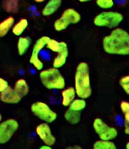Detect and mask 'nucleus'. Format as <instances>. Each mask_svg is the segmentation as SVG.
<instances>
[{
  "instance_id": "obj_11",
  "label": "nucleus",
  "mask_w": 129,
  "mask_h": 149,
  "mask_svg": "<svg viewBox=\"0 0 129 149\" xmlns=\"http://www.w3.org/2000/svg\"><path fill=\"white\" fill-rule=\"evenodd\" d=\"M36 132L45 145L51 146L55 143L56 138L52 134L48 123H44L40 124L36 127Z\"/></svg>"
},
{
  "instance_id": "obj_19",
  "label": "nucleus",
  "mask_w": 129,
  "mask_h": 149,
  "mask_svg": "<svg viewBox=\"0 0 129 149\" xmlns=\"http://www.w3.org/2000/svg\"><path fill=\"white\" fill-rule=\"evenodd\" d=\"M64 118L66 120L71 124H76L80 121L81 114L80 112H77L68 109L64 113Z\"/></svg>"
},
{
  "instance_id": "obj_15",
  "label": "nucleus",
  "mask_w": 129,
  "mask_h": 149,
  "mask_svg": "<svg viewBox=\"0 0 129 149\" xmlns=\"http://www.w3.org/2000/svg\"><path fill=\"white\" fill-rule=\"evenodd\" d=\"M14 90L22 98L28 93L29 87L25 79H20L16 82L14 86Z\"/></svg>"
},
{
  "instance_id": "obj_31",
  "label": "nucleus",
  "mask_w": 129,
  "mask_h": 149,
  "mask_svg": "<svg viewBox=\"0 0 129 149\" xmlns=\"http://www.w3.org/2000/svg\"><path fill=\"white\" fill-rule=\"evenodd\" d=\"M87 1H86V0H84V1H82V0H81V1H80V2H87Z\"/></svg>"
},
{
  "instance_id": "obj_8",
  "label": "nucleus",
  "mask_w": 129,
  "mask_h": 149,
  "mask_svg": "<svg viewBox=\"0 0 129 149\" xmlns=\"http://www.w3.org/2000/svg\"><path fill=\"white\" fill-rule=\"evenodd\" d=\"M19 124L16 119L9 118L0 123V145L8 143L19 128Z\"/></svg>"
},
{
  "instance_id": "obj_14",
  "label": "nucleus",
  "mask_w": 129,
  "mask_h": 149,
  "mask_svg": "<svg viewBox=\"0 0 129 149\" xmlns=\"http://www.w3.org/2000/svg\"><path fill=\"white\" fill-rule=\"evenodd\" d=\"M76 95V90L72 87H70L63 90L62 92V104L63 106L65 107H69L74 100Z\"/></svg>"
},
{
  "instance_id": "obj_1",
  "label": "nucleus",
  "mask_w": 129,
  "mask_h": 149,
  "mask_svg": "<svg viewBox=\"0 0 129 149\" xmlns=\"http://www.w3.org/2000/svg\"><path fill=\"white\" fill-rule=\"evenodd\" d=\"M103 47L110 54L129 55V34L120 28L114 29L103 39Z\"/></svg>"
},
{
  "instance_id": "obj_12",
  "label": "nucleus",
  "mask_w": 129,
  "mask_h": 149,
  "mask_svg": "<svg viewBox=\"0 0 129 149\" xmlns=\"http://www.w3.org/2000/svg\"><path fill=\"white\" fill-rule=\"evenodd\" d=\"M22 98L10 86L5 91L0 93V100L5 104H16L21 100Z\"/></svg>"
},
{
  "instance_id": "obj_4",
  "label": "nucleus",
  "mask_w": 129,
  "mask_h": 149,
  "mask_svg": "<svg viewBox=\"0 0 129 149\" xmlns=\"http://www.w3.org/2000/svg\"><path fill=\"white\" fill-rule=\"evenodd\" d=\"M51 51L57 53V56L54 59L53 68L58 69L64 66L66 63L69 55L67 45L65 42H58L54 39H50L46 45Z\"/></svg>"
},
{
  "instance_id": "obj_7",
  "label": "nucleus",
  "mask_w": 129,
  "mask_h": 149,
  "mask_svg": "<svg viewBox=\"0 0 129 149\" xmlns=\"http://www.w3.org/2000/svg\"><path fill=\"white\" fill-rule=\"evenodd\" d=\"M31 110L36 117L48 124L52 123L57 118V113L43 102H37L33 103L31 105Z\"/></svg>"
},
{
  "instance_id": "obj_24",
  "label": "nucleus",
  "mask_w": 129,
  "mask_h": 149,
  "mask_svg": "<svg viewBox=\"0 0 129 149\" xmlns=\"http://www.w3.org/2000/svg\"><path fill=\"white\" fill-rule=\"evenodd\" d=\"M97 5L103 9H109L112 8L114 3L112 0H98L96 1Z\"/></svg>"
},
{
  "instance_id": "obj_6",
  "label": "nucleus",
  "mask_w": 129,
  "mask_h": 149,
  "mask_svg": "<svg viewBox=\"0 0 129 149\" xmlns=\"http://www.w3.org/2000/svg\"><path fill=\"white\" fill-rule=\"evenodd\" d=\"M80 14L74 9L69 8L64 10L60 18L55 21L54 27L56 31L65 30L70 24H77L80 21Z\"/></svg>"
},
{
  "instance_id": "obj_10",
  "label": "nucleus",
  "mask_w": 129,
  "mask_h": 149,
  "mask_svg": "<svg viewBox=\"0 0 129 149\" xmlns=\"http://www.w3.org/2000/svg\"><path fill=\"white\" fill-rule=\"evenodd\" d=\"M50 39V38L47 36H43L40 38L36 41L33 47L30 63L38 71L42 70L44 66L43 63L39 57L40 52L46 45Z\"/></svg>"
},
{
  "instance_id": "obj_21",
  "label": "nucleus",
  "mask_w": 129,
  "mask_h": 149,
  "mask_svg": "<svg viewBox=\"0 0 129 149\" xmlns=\"http://www.w3.org/2000/svg\"><path fill=\"white\" fill-rule=\"evenodd\" d=\"M120 107L125 117V132L129 135V103L126 101L122 102Z\"/></svg>"
},
{
  "instance_id": "obj_5",
  "label": "nucleus",
  "mask_w": 129,
  "mask_h": 149,
  "mask_svg": "<svg viewBox=\"0 0 129 149\" xmlns=\"http://www.w3.org/2000/svg\"><path fill=\"white\" fill-rule=\"evenodd\" d=\"M123 19V15L119 13L103 12L96 16L94 20V23L96 26L112 29L118 26Z\"/></svg>"
},
{
  "instance_id": "obj_22",
  "label": "nucleus",
  "mask_w": 129,
  "mask_h": 149,
  "mask_svg": "<svg viewBox=\"0 0 129 149\" xmlns=\"http://www.w3.org/2000/svg\"><path fill=\"white\" fill-rule=\"evenodd\" d=\"M86 102L83 98L75 99L69 106V109L72 111L80 112L86 107Z\"/></svg>"
},
{
  "instance_id": "obj_28",
  "label": "nucleus",
  "mask_w": 129,
  "mask_h": 149,
  "mask_svg": "<svg viewBox=\"0 0 129 149\" xmlns=\"http://www.w3.org/2000/svg\"><path fill=\"white\" fill-rule=\"evenodd\" d=\"M2 116L1 113H0V123L2 121Z\"/></svg>"
},
{
  "instance_id": "obj_16",
  "label": "nucleus",
  "mask_w": 129,
  "mask_h": 149,
  "mask_svg": "<svg viewBox=\"0 0 129 149\" xmlns=\"http://www.w3.org/2000/svg\"><path fill=\"white\" fill-rule=\"evenodd\" d=\"M2 6L8 13L17 14L19 10V2L17 0H7L2 2Z\"/></svg>"
},
{
  "instance_id": "obj_2",
  "label": "nucleus",
  "mask_w": 129,
  "mask_h": 149,
  "mask_svg": "<svg viewBox=\"0 0 129 149\" xmlns=\"http://www.w3.org/2000/svg\"><path fill=\"white\" fill-rule=\"evenodd\" d=\"M74 88L76 95L80 98L87 99L92 95L89 69L85 62H81L77 65L75 76Z\"/></svg>"
},
{
  "instance_id": "obj_29",
  "label": "nucleus",
  "mask_w": 129,
  "mask_h": 149,
  "mask_svg": "<svg viewBox=\"0 0 129 149\" xmlns=\"http://www.w3.org/2000/svg\"><path fill=\"white\" fill-rule=\"evenodd\" d=\"M126 148L128 149H129V142L126 145Z\"/></svg>"
},
{
  "instance_id": "obj_27",
  "label": "nucleus",
  "mask_w": 129,
  "mask_h": 149,
  "mask_svg": "<svg viewBox=\"0 0 129 149\" xmlns=\"http://www.w3.org/2000/svg\"><path fill=\"white\" fill-rule=\"evenodd\" d=\"M40 148L42 149H51V146H49V145H45L41 146Z\"/></svg>"
},
{
  "instance_id": "obj_13",
  "label": "nucleus",
  "mask_w": 129,
  "mask_h": 149,
  "mask_svg": "<svg viewBox=\"0 0 129 149\" xmlns=\"http://www.w3.org/2000/svg\"><path fill=\"white\" fill-rule=\"evenodd\" d=\"M62 4L60 0H51L48 2L42 11L43 15L45 16H50L55 13Z\"/></svg>"
},
{
  "instance_id": "obj_20",
  "label": "nucleus",
  "mask_w": 129,
  "mask_h": 149,
  "mask_svg": "<svg viewBox=\"0 0 129 149\" xmlns=\"http://www.w3.org/2000/svg\"><path fill=\"white\" fill-rule=\"evenodd\" d=\"M28 25V22L26 19H22L14 25L12 32L15 36H20L23 33Z\"/></svg>"
},
{
  "instance_id": "obj_30",
  "label": "nucleus",
  "mask_w": 129,
  "mask_h": 149,
  "mask_svg": "<svg viewBox=\"0 0 129 149\" xmlns=\"http://www.w3.org/2000/svg\"><path fill=\"white\" fill-rule=\"evenodd\" d=\"M36 2H44V1H42V0H41V1H35Z\"/></svg>"
},
{
  "instance_id": "obj_23",
  "label": "nucleus",
  "mask_w": 129,
  "mask_h": 149,
  "mask_svg": "<svg viewBox=\"0 0 129 149\" xmlns=\"http://www.w3.org/2000/svg\"><path fill=\"white\" fill-rule=\"evenodd\" d=\"M94 149H115V145L110 141L101 140L96 142L93 145Z\"/></svg>"
},
{
  "instance_id": "obj_17",
  "label": "nucleus",
  "mask_w": 129,
  "mask_h": 149,
  "mask_svg": "<svg viewBox=\"0 0 129 149\" xmlns=\"http://www.w3.org/2000/svg\"><path fill=\"white\" fill-rule=\"evenodd\" d=\"M15 19L13 17H7L0 23V38L5 37L14 26Z\"/></svg>"
},
{
  "instance_id": "obj_25",
  "label": "nucleus",
  "mask_w": 129,
  "mask_h": 149,
  "mask_svg": "<svg viewBox=\"0 0 129 149\" xmlns=\"http://www.w3.org/2000/svg\"><path fill=\"white\" fill-rule=\"evenodd\" d=\"M119 83L125 92L129 95V75L122 77Z\"/></svg>"
},
{
  "instance_id": "obj_18",
  "label": "nucleus",
  "mask_w": 129,
  "mask_h": 149,
  "mask_svg": "<svg viewBox=\"0 0 129 149\" xmlns=\"http://www.w3.org/2000/svg\"><path fill=\"white\" fill-rule=\"evenodd\" d=\"M31 43V40L28 37H21L19 39L17 49L19 55L22 56L27 51Z\"/></svg>"
},
{
  "instance_id": "obj_3",
  "label": "nucleus",
  "mask_w": 129,
  "mask_h": 149,
  "mask_svg": "<svg viewBox=\"0 0 129 149\" xmlns=\"http://www.w3.org/2000/svg\"><path fill=\"white\" fill-rule=\"evenodd\" d=\"M42 84L49 90H62L65 86L64 77L58 69L51 68L40 73Z\"/></svg>"
},
{
  "instance_id": "obj_9",
  "label": "nucleus",
  "mask_w": 129,
  "mask_h": 149,
  "mask_svg": "<svg viewBox=\"0 0 129 149\" xmlns=\"http://www.w3.org/2000/svg\"><path fill=\"white\" fill-rule=\"evenodd\" d=\"M93 127L101 140L110 141L118 135V131L115 128L108 126L101 118H97L94 120Z\"/></svg>"
},
{
  "instance_id": "obj_26",
  "label": "nucleus",
  "mask_w": 129,
  "mask_h": 149,
  "mask_svg": "<svg viewBox=\"0 0 129 149\" xmlns=\"http://www.w3.org/2000/svg\"><path fill=\"white\" fill-rule=\"evenodd\" d=\"M9 86L8 81L0 77V93L5 91Z\"/></svg>"
}]
</instances>
